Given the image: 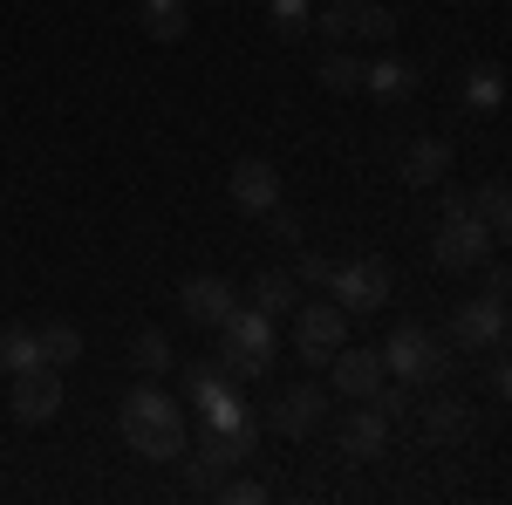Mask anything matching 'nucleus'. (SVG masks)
I'll return each instance as SVG.
<instances>
[{"label":"nucleus","mask_w":512,"mask_h":505,"mask_svg":"<svg viewBox=\"0 0 512 505\" xmlns=\"http://www.w3.org/2000/svg\"><path fill=\"white\" fill-rule=\"evenodd\" d=\"M383 369H390L396 383H444L451 376V342H437L431 328H417V321H403L390 342H383Z\"/></svg>","instance_id":"obj_3"},{"label":"nucleus","mask_w":512,"mask_h":505,"mask_svg":"<svg viewBox=\"0 0 512 505\" xmlns=\"http://www.w3.org/2000/svg\"><path fill=\"white\" fill-rule=\"evenodd\" d=\"M178 308L192 314V321H205V328H219V321L239 308V294H233V280H219V273H192V280L178 287Z\"/></svg>","instance_id":"obj_11"},{"label":"nucleus","mask_w":512,"mask_h":505,"mask_svg":"<svg viewBox=\"0 0 512 505\" xmlns=\"http://www.w3.org/2000/svg\"><path fill=\"white\" fill-rule=\"evenodd\" d=\"M465 103H472V110H499V103H506V69H499V62H478L472 76H465Z\"/></svg>","instance_id":"obj_23"},{"label":"nucleus","mask_w":512,"mask_h":505,"mask_svg":"<svg viewBox=\"0 0 512 505\" xmlns=\"http://www.w3.org/2000/svg\"><path fill=\"white\" fill-rule=\"evenodd\" d=\"M328 273H335V260H321V253H301V287H328Z\"/></svg>","instance_id":"obj_31"},{"label":"nucleus","mask_w":512,"mask_h":505,"mask_svg":"<svg viewBox=\"0 0 512 505\" xmlns=\"http://www.w3.org/2000/svg\"><path fill=\"white\" fill-rule=\"evenodd\" d=\"M219 369L233 383H260L274 369V321L260 308H233L219 321Z\"/></svg>","instance_id":"obj_2"},{"label":"nucleus","mask_w":512,"mask_h":505,"mask_svg":"<svg viewBox=\"0 0 512 505\" xmlns=\"http://www.w3.org/2000/svg\"><path fill=\"white\" fill-rule=\"evenodd\" d=\"M492 246H499V239L478 226V212H465V219H437V239H431L437 267H451V273H472Z\"/></svg>","instance_id":"obj_8"},{"label":"nucleus","mask_w":512,"mask_h":505,"mask_svg":"<svg viewBox=\"0 0 512 505\" xmlns=\"http://www.w3.org/2000/svg\"><path fill=\"white\" fill-rule=\"evenodd\" d=\"M451 349H506V301H465L451 314Z\"/></svg>","instance_id":"obj_10"},{"label":"nucleus","mask_w":512,"mask_h":505,"mask_svg":"<svg viewBox=\"0 0 512 505\" xmlns=\"http://www.w3.org/2000/svg\"><path fill=\"white\" fill-rule=\"evenodd\" d=\"M226 396H233V376H226L219 362H192V369H185V403H198L205 417H212Z\"/></svg>","instance_id":"obj_17"},{"label":"nucleus","mask_w":512,"mask_h":505,"mask_svg":"<svg viewBox=\"0 0 512 505\" xmlns=\"http://www.w3.org/2000/svg\"><path fill=\"white\" fill-rule=\"evenodd\" d=\"M383 444H390V417L369 403H355V417L342 424V458H355V465H369V458H383Z\"/></svg>","instance_id":"obj_14"},{"label":"nucleus","mask_w":512,"mask_h":505,"mask_svg":"<svg viewBox=\"0 0 512 505\" xmlns=\"http://www.w3.org/2000/svg\"><path fill=\"white\" fill-rule=\"evenodd\" d=\"M226 185H233V205H239V212H267V205H280V171L267 164V157H239Z\"/></svg>","instance_id":"obj_12"},{"label":"nucleus","mask_w":512,"mask_h":505,"mask_svg":"<svg viewBox=\"0 0 512 505\" xmlns=\"http://www.w3.org/2000/svg\"><path fill=\"white\" fill-rule=\"evenodd\" d=\"M117 430H123V444H130L144 465H171V458L192 451V424H185L178 396H164L158 383H137L130 396H123L117 403Z\"/></svg>","instance_id":"obj_1"},{"label":"nucleus","mask_w":512,"mask_h":505,"mask_svg":"<svg viewBox=\"0 0 512 505\" xmlns=\"http://www.w3.org/2000/svg\"><path fill=\"white\" fill-rule=\"evenodd\" d=\"M403 178L424 185V192H437V185L451 178V144H444V137H417V144L403 151Z\"/></svg>","instance_id":"obj_15"},{"label":"nucleus","mask_w":512,"mask_h":505,"mask_svg":"<svg viewBox=\"0 0 512 505\" xmlns=\"http://www.w3.org/2000/svg\"><path fill=\"white\" fill-rule=\"evenodd\" d=\"M253 451V430H212L198 424V458H192V485L198 492H219V478Z\"/></svg>","instance_id":"obj_7"},{"label":"nucleus","mask_w":512,"mask_h":505,"mask_svg":"<svg viewBox=\"0 0 512 505\" xmlns=\"http://www.w3.org/2000/svg\"><path fill=\"white\" fill-rule=\"evenodd\" d=\"M137 28H144L151 41H185L192 7H185V0H144V7H137Z\"/></svg>","instance_id":"obj_16"},{"label":"nucleus","mask_w":512,"mask_h":505,"mask_svg":"<svg viewBox=\"0 0 512 505\" xmlns=\"http://www.w3.org/2000/svg\"><path fill=\"white\" fill-rule=\"evenodd\" d=\"M294 301H301V280H294V273H260V280H253V308L267 314V321L294 314Z\"/></svg>","instance_id":"obj_19"},{"label":"nucleus","mask_w":512,"mask_h":505,"mask_svg":"<svg viewBox=\"0 0 512 505\" xmlns=\"http://www.w3.org/2000/svg\"><path fill=\"white\" fill-rule=\"evenodd\" d=\"M321 403H328V389H321V383H294L274 403V430H280V437H308V430L321 424Z\"/></svg>","instance_id":"obj_13"},{"label":"nucleus","mask_w":512,"mask_h":505,"mask_svg":"<svg viewBox=\"0 0 512 505\" xmlns=\"http://www.w3.org/2000/svg\"><path fill=\"white\" fill-rule=\"evenodd\" d=\"M130 362H137V376H164V369L178 362V349H171V335H164V328H144V335L130 342Z\"/></svg>","instance_id":"obj_22"},{"label":"nucleus","mask_w":512,"mask_h":505,"mask_svg":"<svg viewBox=\"0 0 512 505\" xmlns=\"http://www.w3.org/2000/svg\"><path fill=\"white\" fill-rule=\"evenodd\" d=\"M506 287H512L506 267H485V301H506Z\"/></svg>","instance_id":"obj_34"},{"label":"nucleus","mask_w":512,"mask_h":505,"mask_svg":"<svg viewBox=\"0 0 512 505\" xmlns=\"http://www.w3.org/2000/svg\"><path fill=\"white\" fill-rule=\"evenodd\" d=\"M35 349H41V362H48V369H69V362L82 355V335H76V321H48V328L35 335Z\"/></svg>","instance_id":"obj_21"},{"label":"nucleus","mask_w":512,"mask_h":505,"mask_svg":"<svg viewBox=\"0 0 512 505\" xmlns=\"http://www.w3.org/2000/svg\"><path fill=\"white\" fill-rule=\"evenodd\" d=\"M383 376H390V369H383V349H349V342H342V349L328 355V389L349 396V403H369V396L383 389Z\"/></svg>","instance_id":"obj_9"},{"label":"nucleus","mask_w":512,"mask_h":505,"mask_svg":"<svg viewBox=\"0 0 512 505\" xmlns=\"http://www.w3.org/2000/svg\"><path fill=\"white\" fill-rule=\"evenodd\" d=\"M349 342V314L335 301H294V355L308 369H328V355Z\"/></svg>","instance_id":"obj_4"},{"label":"nucleus","mask_w":512,"mask_h":505,"mask_svg":"<svg viewBox=\"0 0 512 505\" xmlns=\"http://www.w3.org/2000/svg\"><path fill=\"white\" fill-rule=\"evenodd\" d=\"M308 21H315V14H308V0H274V28H280L287 41L308 35Z\"/></svg>","instance_id":"obj_28"},{"label":"nucleus","mask_w":512,"mask_h":505,"mask_svg":"<svg viewBox=\"0 0 512 505\" xmlns=\"http://www.w3.org/2000/svg\"><path fill=\"white\" fill-rule=\"evenodd\" d=\"M465 430H472V403H458V396H444V403L424 410V437L431 444H458Z\"/></svg>","instance_id":"obj_20"},{"label":"nucleus","mask_w":512,"mask_h":505,"mask_svg":"<svg viewBox=\"0 0 512 505\" xmlns=\"http://www.w3.org/2000/svg\"><path fill=\"white\" fill-rule=\"evenodd\" d=\"M7 410H14L21 424H55V410H62V369H48V362H28V369H14Z\"/></svg>","instance_id":"obj_5"},{"label":"nucleus","mask_w":512,"mask_h":505,"mask_svg":"<svg viewBox=\"0 0 512 505\" xmlns=\"http://www.w3.org/2000/svg\"><path fill=\"white\" fill-rule=\"evenodd\" d=\"M328 287H335V308L342 314H376L390 301V267L383 260H349V267L328 273Z\"/></svg>","instance_id":"obj_6"},{"label":"nucleus","mask_w":512,"mask_h":505,"mask_svg":"<svg viewBox=\"0 0 512 505\" xmlns=\"http://www.w3.org/2000/svg\"><path fill=\"white\" fill-rule=\"evenodd\" d=\"M478 226H485V233L492 239H506V226H512V198H506V178H492V185H485V192H478Z\"/></svg>","instance_id":"obj_25"},{"label":"nucleus","mask_w":512,"mask_h":505,"mask_svg":"<svg viewBox=\"0 0 512 505\" xmlns=\"http://www.w3.org/2000/svg\"><path fill=\"white\" fill-rule=\"evenodd\" d=\"M267 219H274V233H280V239H301V219H294L287 205H267Z\"/></svg>","instance_id":"obj_33"},{"label":"nucleus","mask_w":512,"mask_h":505,"mask_svg":"<svg viewBox=\"0 0 512 505\" xmlns=\"http://www.w3.org/2000/svg\"><path fill=\"white\" fill-rule=\"evenodd\" d=\"M362 89H369V96H383V103H396V96H410V89H417V69H410V62H396V55H383V62H369V69H362Z\"/></svg>","instance_id":"obj_18"},{"label":"nucleus","mask_w":512,"mask_h":505,"mask_svg":"<svg viewBox=\"0 0 512 505\" xmlns=\"http://www.w3.org/2000/svg\"><path fill=\"white\" fill-rule=\"evenodd\" d=\"M321 89H328V96H355V89H362V62L335 48V55L321 62Z\"/></svg>","instance_id":"obj_26"},{"label":"nucleus","mask_w":512,"mask_h":505,"mask_svg":"<svg viewBox=\"0 0 512 505\" xmlns=\"http://www.w3.org/2000/svg\"><path fill=\"white\" fill-rule=\"evenodd\" d=\"M472 212V192H458V185H437V219H465Z\"/></svg>","instance_id":"obj_30"},{"label":"nucleus","mask_w":512,"mask_h":505,"mask_svg":"<svg viewBox=\"0 0 512 505\" xmlns=\"http://www.w3.org/2000/svg\"><path fill=\"white\" fill-rule=\"evenodd\" d=\"M308 28H315L328 48H335V41H349V0H335V7H328V14H315Z\"/></svg>","instance_id":"obj_29"},{"label":"nucleus","mask_w":512,"mask_h":505,"mask_svg":"<svg viewBox=\"0 0 512 505\" xmlns=\"http://www.w3.org/2000/svg\"><path fill=\"white\" fill-rule=\"evenodd\" d=\"M28 362H41L35 328H0V369L14 376V369H28Z\"/></svg>","instance_id":"obj_27"},{"label":"nucleus","mask_w":512,"mask_h":505,"mask_svg":"<svg viewBox=\"0 0 512 505\" xmlns=\"http://www.w3.org/2000/svg\"><path fill=\"white\" fill-rule=\"evenodd\" d=\"M349 35H369V41H396V14L383 0H349Z\"/></svg>","instance_id":"obj_24"},{"label":"nucleus","mask_w":512,"mask_h":505,"mask_svg":"<svg viewBox=\"0 0 512 505\" xmlns=\"http://www.w3.org/2000/svg\"><path fill=\"white\" fill-rule=\"evenodd\" d=\"M226 499H233V505H260V499H267V485H260V478H239V485H226Z\"/></svg>","instance_id":"obj_32"}]
</instances>
